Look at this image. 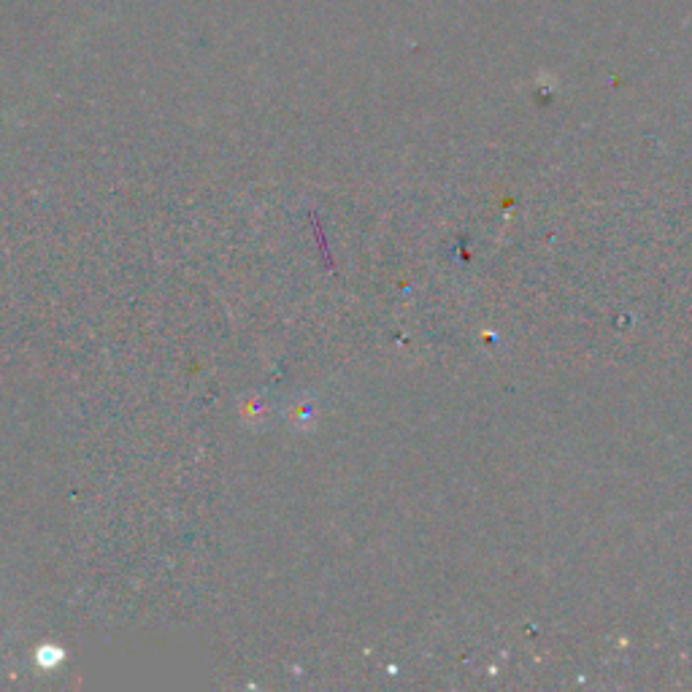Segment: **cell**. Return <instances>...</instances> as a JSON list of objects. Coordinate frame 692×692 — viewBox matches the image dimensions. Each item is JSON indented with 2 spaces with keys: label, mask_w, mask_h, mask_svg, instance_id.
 <instances>
[{
  "label": "cell",
  "mask_w": 692,
  "mask_h": 692,
  "mask_svg": "<svg viewBox=\"0 0 692 692\" xmlns=\"http://www.w3.org/2000/svg\"><path fill=\"white\" fill-rule=\"evenodd\" d=\"M63 649L57 647H41L38 649V663L44 665V668H55L60 660H63Z\"/></svg>",
  "instance_id": "1"
}]
</instances>
